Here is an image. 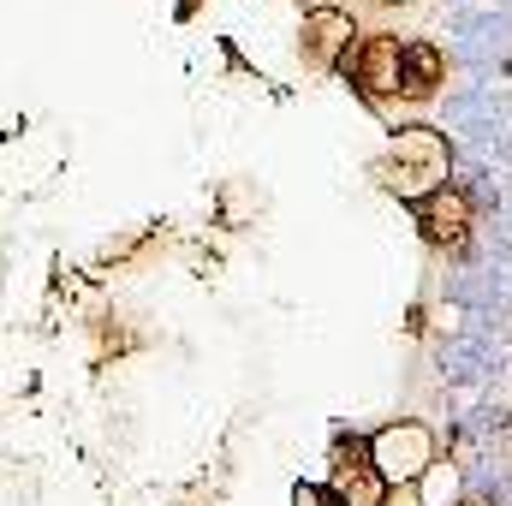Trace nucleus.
Segmentation results:
<instances>
[{
    "label": "nucleus",
    "mask_w": 512,
    "mask_h": 506,
    "mask_svg": "<svg viewBox=\"0 0 512 506\" xmlns=\"http://www.w3.org/2000/svg\"><path fill=\"white\" fill-rule=\"evenodd\" d=\"M376 179H382L393 197L423 203L435 185H447V137H441V131H429V126L399 131L393 155H382V161H376Z\"/></svg>",
    "instance_id": "1"
},
{
    "label": "nucleus",
    "mask_w": 512,
    "mask_h": 506,
    "mask_svg": "<svg viewBox=\"0 0 512 506\" xmlns=\"http://www.w3.org/2000/svg\"><path fill=\"white\" fill-rule=\"evenodd\" d=\"M346 78L364 102H393L405 90V42L393 36H364L346 60Z\"/></svg>",
    "instance_id": "2"
},
{
    "label": "nucleus",
    "mask_w": 512,
    "mask_h": 506,
    "mask_svg": "<svg viewBox=\"0 0 512 506\" xmlns=\"http://www.w3.org/2000/svg\"><path fill=\"white\" fill-rule=\"evenodd\" d=\"M352 48H358L352 12H340V6H310V12H304V30H298L304 66H316V72H346Z\"/></svg>",
    "instance_id": "3"
},
{
    "label": "nucleus",
    "mask_w": 512,
    "mask_h": 506,
    "mask_svg": "<svg viewBox=\"0 0 512 506\" xmlns=\"http://www.w3.org/2000/svg\"><path fill=\"white\" fill-rule=\"evenodd\" d=\"M471 221H477V209H471V197L453 191V185H435V191L417 203V227H423V239L441 245V251H459V245L471 239Z\"/></svg>",
    "instance_id": "4"
},
{
    "label": "nucleus",
    "mask_w": 512,
    "mask_h": 506,
    "mask_svg": "<svg viewBox=\"0 0 512 506\" xmlns=\"http://www.w3.org/2000/svg\"><path fill=\"white\" fill-rule=\"evenodd\" d=\"M334 495L346 506H382L387 501V477L370 459V441H340L334 447Z\"/></svg>",
    "instance_id": "5"
},
{
    "label": "nucleus",
    "mask_w": 512,
    "mask_h": 506,
    "mask_svg": "<svg viewBox=\"0 0 512 506\" xmlns=\"http://www.w3.org/2000/svg\"><path fill=\"white\" fill-rule=\"evenodd\" d=\"M429 447H435V435L423 429V423H393L382 429L376 441H370V459L382 465V477H417V471H429Z\"/></svg>",
    "instance_id": "6"
},
{
    "label": "nucleus",
    "mask_w": 512,
    "mask_h": 506,
    "mask_svg": "<svg viewBox=\"0 0 512 506\" xmlns=\"http://www.w3.org/2000/svg\"><path fill=\"white\" fill-rule=\"evenodd\" d=\"M441 78H447V54H441L435 42H405V90H399V96L429 102V96L441 90Z\"/></svg>",
    "instance_id": "7"
},
{
    "label": "nucleus",
    "mask_w": 512,
    "mask_h": 506,
    "mask_svg": "<svg viewBox=\"0 0 512 506\" xmlns=\"http://www.w3.org/2000/svg\"><path fill=\"white\" fill-rule=\"evenodd\" d=\"M453 483H459L453 471H423V501H429V506H447V501H453Z\"/></svg>",
    "instance_id": "8"
},
{
    "label": "nucleus",
    "mask_w": 512,
    "mask_h": 506,
    "mask_svg": "<svg viewBox=\"0 0 512 506\" xmlns=\"http://www.w3.org/2000/svg\"><path fill=\"white\" fill-rule=\"evenodd\" d=\"M459 506H489V501H477V495H471V501H459Z\"/></svg>",
    "instance_id": "9"
},
{
    "label": "nucleus",
    "mask_w": 512,
    "mask_h": 506,
    "mask_svg": "<svg viewBox=\"0 0 512 506\" xmlns=\"http://www.w3.org/2000/svg\"><path fill=\"white\" fill-rule=\"evenodd\" d=\"M382 6H405V0H382Z\"/></svg>",
    "instance_id": "10"
}]
</instances>
